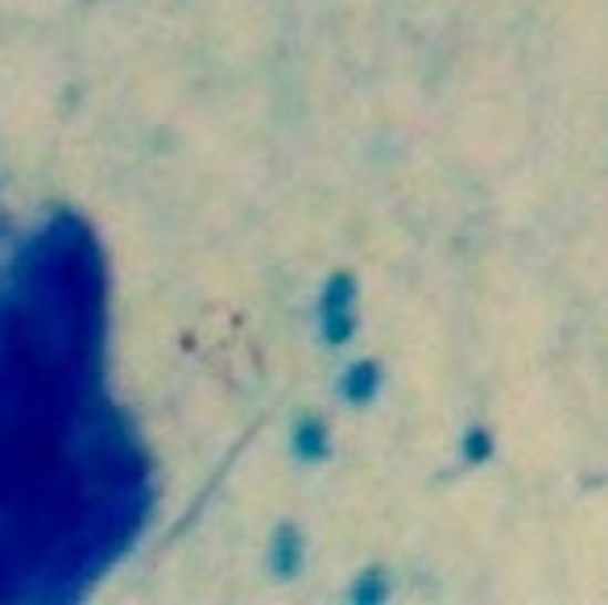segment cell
<instances>
[{"label": "cell", "mask_w": 608, "mask_h": 605, "mask_svg": "<svg viewBox=\"0 0 608 605\" xmlns=\"http://www.w3.org/2000/svg\"><path fill=\"white\" fill-rule=\"evenodd\" d=\"M315 319H319V336L323 345L340 349L348 345L360 328V283L352 270H336L328 274V283L319 287V307H315Z\"/></svg>", "instance_id": "1"}, {"label": "cell", "mask_w": 608, "mask_h": 605, "mask_svg": "<svg viewBox=\"0 0 608 605\" xmlns=\"http://www.w3.org/2000/svg\"><path fill=\"white\" fill-rule=\"evenodd\" d=\"M381 386H385V369H381V361H373V357H364V361H352V366L340 373V382H336V394H340L348 407H369V402H377V394H381Z\"/></svg>", "instance_id": "2"}, {"label": "cell", "mask_w": 608, "mask_h": 605, "mask_svg": "<svg viewBox=\"0 0 608 605\" xmlns=\"http://www.w3.org/2000/svg\"><path fill=\"white\" fill-rule=\"evenodd\" d=\"M460 457H464L472 469H481V464H488L493 457H497V435L476 423V428L464 431V440H460Z\"/></svg>", "instance_id": "6"}, {"label": "cell", "mask_w": 608, "mask_h": 605, "mask_svg": "<svg viewBox=\"0 0 608 605\" xmlns=\"http://www.w3.org/2000/svg\"><path fill=\"white\" fill-rule=\"evenodd\" d=\"M302 564H307V540H302V531L295 523H281L274 526V535H269V573L278 576V581H295L302 573Z\"/></svg>", "instance_id": "3"}, {"label": "cell", "mask_w": 608, "mask_h": 605, "mask_svg": "<svg viewBox=\"0 0 608 605\" xmlns=\"http://www.w3.org/2000/svg\"><path fill=\"white\" fill-rule=\"evenodd\" d=\"M290 452L302 464H323L331 461V428L319 414H302L290 428Z\"/></svg>", "instance_id": "4"}, {"label": "cell", "mask_w": 608, "mask_h": 605, "mask_svg": "<svg viewBox=\"0 0 608 605\" xmlns=\"http://www.w3.org/2000/svg\"><path fill=\"white\" fill-rule=\"evenodd\" d=\"M390 576H385V568H364V573H357V581L348 585V602L352 605H381L390 602Z\"/></svg>", "instance_id": "5"}]
</instances>
